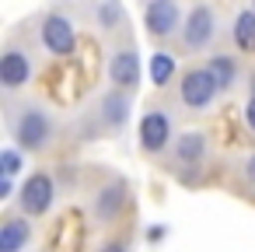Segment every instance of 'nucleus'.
I'll return each instance as SVG.
<instances>
[{
	"label": "nucleus",
	"instance_id": "nucleus-1",
	"mask_svg": "<svg viewBox=\"0 0 255 252\" xmlns=\"http://www.w3.org/2000/svg\"><path fill=\"white\" fill-rule=\"evenodd\" d=\"M217 91H220V84H217V77L210 74V67H192V70L182 77V84H178V95H182V102H185L189 109H206V105L217 98Z\"/></svg>",
	"mask_w": 255,
	"mask_h": 252
},
{
	"label": "nucleus",
	"instance_id": "nucleus-2",
	"mask_svg": "<svg viewBox=\"0 0 255 252\" xmlns=\"http://www.w3.org/2000/svg\"><path fill=\"white\" fill-rule=\"evenodd\" d=\"M49 133H53V123L42 109H25L14 123V140L25 151H42L49 144Z\"/></svg>",
	"mask_w": 255,
	"mask_h": 252
},
{
	"label": "nucleus",
	"instance_id": "nucleus-3",
	"mask_svg": "<svg viewBox=\"0 0 255 252\" xmlns=\"http://www.w3.org/2000/svg\"><path fill=\"white\" fill-rule=\"evenodd\" d=\"M217 35V18L206 4H196L189 14H185V25H182V42L185 49H206Z\"/></svg>",
	"mask_w": 255,
	"mask_h": 252
},
{
	"label": "nucleus",
	"instance_id": "nucleus-4",
	"mask_svg": "<svg viewBox=\"0 0 255 252\" xmlns=\"http://www.w3.org/2000/svg\"><path fill=\"white\" fill-rule=\"evenodd\" d=\"M53 196H56V189H53V179L49 175H42V172H35V175H28V182L21 186V210L28 214V217H39V214H46L49 207H53Z\"/></svg>",
	"mask_w": 255,
	"mask_h": 252
},
{
	"label": "nucleus",
	"instance_id": "nucleus-5",
	"mask_svg": "<svg viewBox=\"0 0 255 252\" xmlns=\"http://www.w3.org/2000/svg\"><path fill=\"white\" fill-rule=\"evenodd\" d=\"M42 46H46L53 56H70L74 46H77L74 25H70L63 14H49V18L42 21Z\"/></svg>",
	"mask_w": 255,
	"mask_h": 252
},
{
	"label": "nucleus",
	"instance_id": "nucleus-6",
	"mask_svg": "<svg viewBox=\"0 0 255 252\" xmlns=\"http://www.w3.org/2000/svg\"><path fill=\"white\" fill-rule=\"evenodd\" d=\"M143 21H147V32L157 35V39L178 32V21H182V14H178V0H150L147 11H143Z\"/></svg>",
	"mask_w": 255,
	"mask_h": 252
},
{
	"label": "nucleus",
	"instance_id": "nucleus-7",
	"mask_svg": "<svg viewBox=\"0 0 255 252\" xmlns=\"http://www.w3.org/2000/svg\"><path fill=\"white\" fill-rule=\"evenodd\" d=\"M168 140H171V119H168L161 109L147 112V116L140 119V147H143L147 154H157V151L168 147Z\"/></svg>",
	"mask_w": 255,
	"mask_h": 252
},
{
	"label": "nucleus",
	"instance_id": "nucleus-8",
	"mask_svg": "<svg viewBox=\"0 0 255 252\" xmlns=\"http://www.w3.org/2000/svg\"><path fill=\"white\" fill-rule=\"evenodd\" d=\"M109 81L116 88H123V91L136 88L140 84V56L133 49H116L109 56Z\"/></svg>",
	"mask_w": 255,
	"mask_h": 252
},
{
	"label": "nucleus",
	"instance_id": "nucleus-9",
	"mask_svg": "<svg viewBox=\"0 0 255 252\" xmlns=\"http://www.w3.org/2000/svg\"><path fill=\"white\" fill-rule=\"evenodd\" d=\"M28 77H32V60L21 49H7L4 60H0V84L7 91H14V88L28 84Z\"/></svg>",
	"mask_w": 255,
	"mask_h": 252
},
{
	"label": "nucleus",
	"instance_id": "nucleus-10",
	"mask_svg": "<svg viewBox=\"0 0 255 252\" xmlns=\"http://www.w3.org/2000/svg\"><path fill=\"white\" fill-rule=\"evenodd\" d=\"M32 238V224L21 217H7L0 224V252H21Z\"/></svg>",
	"mask_w": 255,
	"mask_h": 252
},
{
	"label": "nucleus",
	"instance_id": "nucleus-11",
	"mask_svg": "<svg viewBox=\"0 0 255 252\" xmlns=\"http://www.w3.org/2000/svg\"><path fill=\"white\" fill-rule=\"evenodd\" d=\"M102 119H105L112 130H119V126L129 119V98H126L123 91L105 95V98H102Z\"/></svg>",
	"mask_w": 255,
	"mask_h": 252
},
{
	"label": "nucleus",
	"instance_id": "nucleus-12",
	"mask_svg": "<svg viewBox=\"0 0 255 252\" xmlns=\"http://www.w3.org/2000/svg\"><path fill=\"white\" fill-rule=\"evenodd\" d=\"M175 154H178V161H185V165H199L203 154H206V137H203V133H182V137L175 140Z\"/></svg>",
	"mask_w": 255,
	"mask_h": 252
},
{
	"label": "nucleus",
	"instance_id": "nucleus-13",
	"mask_svg": "<svg viewBox=\"0 0 255 252\" xmlns=\"http://www.w3.org/2000/svg\"><path fill=\"white\" fill-rule=\"evenodd\" d=\"M123 203H126L123 186H105V189L98 193V200H95V214H98L102 221H109V217H116V214L123 210Z\"/></svg>",
	"mask_w": 255,
	"mask_h": 252
},
{
	"label": "nucleus",
	"instance_id": "nucleus-14",
	"mask_svg": "<svg viewBox=\"0 0 255 252\" xmlns=\"http://www.w3.org/2000/svg\"><path fill=\"white\" fill-rule=\"evenodd\" d=\"M234 42L241 53H255V11H241L234 18Z\"/></svg>",
	"mask_w": 255,
	"mask_h": 252
},
{
	"label": "nucleus",
	"instance_id": "nucleus-15",
	"mask_svg": "<svg viewBox=\"0 0 255 252\" xmlns=\"http://www.w3.org/2000/svg\"><path fill=\"white\" fill-rule=\"evenodd\" d=\"M171 77H175V56L164 53V49H157V53L150 56V81H154L157 88H164Z\"/></svg>",
	"mask_w": 255,
	"mask_h": 252
},
{
	"label": "nucleus",
	"instance_id": "nucleus-16",
	"mask_svg": "<svg viewBox=\"0 0 255 252\" xmlns=\"http://www.w3.org/2000/svg\"><path fill=\"white\" fill-rule=\"evenodd\" d=\"M206 67H210V74L217 77L220 91L234 88V77H238V63H234V56H213V60H210Z\"/></svg>",
	"mask_w": 255,
	"mask_h": 252
},
{
	"label": "nucleus",
	"instance_id": "nucleus-17",
	"mask_svg": "<svg viewBox=\"0 0 255 252\" xmlns=\"http://www.w3.org/2000/svg\"><path fill=\"white\" fill-rule=\"evenodd\" d=\"M98 21H102V28L119 25L123 21V7L116 4V0H102V4H98Z\"/></svg>",
	"mask_w": 255,
	"mask_h": 252
},
{
	"label": "nucleus",
	"instance_id": "nucleus-18",
	"mask_svg": "<svg viewBox=\"0 0 255 252\" xmlns=\"http://www.w3.org/2000/svg\"><path fill=\"white\" fill-rule=\"evenodd\" d=\"M21 172V151H14V147H4L0 151V175H18Z\"/></svg>",
	"mask_w": 255,
	"mask_h": 252
},
{
	"label": "nucleus",
	"instance_id": "nucleus-19",
	"mask_svg": "<svg viewBox=\"0 0 255 252\" xmlns=\"http://www.w3.org/2000/svg\"><path fill=\"white\" fill-rule=\"evenodd\" d=\"M245 123H248V130L255 133V91H252V98H248V105H245Z\"/></svg>",
	"mask_w": 255,
	"mask_h": 252
},
{
	"label": "nucleus",
	"instance_id": "nucleus-20",
	"mask_svg": "<svg viewBox=\"0 0 255 252\" xmlns=\"http://www.w3.org/2000/svg\"><path fill=\"white\" fill-rule=\"evenodd\" d=\"M11 189H14L11 175H4V179H0V200H7V196H11Z\"/></svg>",
	"mask_w": 255,
	"mask_h": 252
},
{
	"label": "nucleus",
	"instance_id": "nucleus-21",
	"mask_svg": "<svg viewBox=\"0 0 255 252\" xmlns=\"http://www.w3.org/2000/svg\"><path fill=\"white\" fill-rule=\"evenodd\" d=\"M245 175H248V179H252V182H255V154H252V158H248V161H245Z\"/></svg>",
	"mask_w": 255,
	"mask_h": 252
},
{
	"label": "nucleus",
	"instance_id": "nucleus-22",
	"mask_svg": "<svg viewBox=\"0 0 255 252\" xmlns=\"http://www.w3.org/2000/svg\"><path fill=\"white\" fill-rule=\"evenodd\" d=\"M102 252H126V249H123V245H105Z\"/></svg>",
	"mask_w": 255,
	"mask_h": 252
},
{
	"label": "nucleus",
	"instance_id": "nucleus-23",
	"mask_svg": "<svg viewBox=\"0 0 255 252\" xmlns=\"http://www.w3.org/2000/svg\"><path fill=\"white\" fill-rule=\"evenodd\" d=\"M252 88H255V84H252Z\"/></svg>",
	"mask_w": 255,
	"mask_h": 252
}]
</instances>
